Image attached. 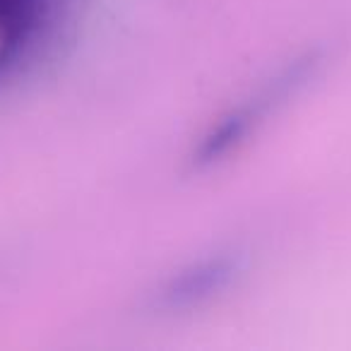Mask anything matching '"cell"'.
<instances>
[{"mask_svg": "<svg viewBox=\"0 0 351 351\" xmlns=\"http://www.w3.org/2000/svg\"><path fill=\"white\" fill-rule=\"evenodd\" d=\"M49 0H0V70L27 49L46 20Z\"/></svg>", "mask_w": 351, "mask_h": 351, "instance_id": "1", "label": "cell"}]
</instances>
